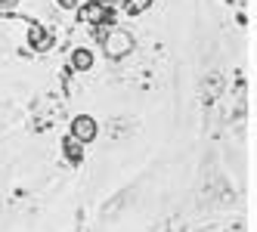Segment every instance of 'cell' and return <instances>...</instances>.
Listing matches in <instances>:
<instances>
[{
  "label": "cell",
  "mask_w": 257,
  "mask_h": 232,
  "mask_svg": "<svg viewBox=\"0 0 257 232\" xmlns=\"http://www.w3.org/2000/svg\"><path fill=\"white\" fill-rule=\"evenodd\" d=\"M96 41L102 44V53L108 59H124L127 53L134 50V34L121 25H99Z\"/></svg>",
  "instance_id": "1"
},
{
  "label": "cell",
  "mask_w": 257,
  "mask_h": 232,
  "mask_svg": "<svg viewBox=\"0 0 257 232\" xmlns=\"http://www.w3.org/2000/svg\"><path fill=\"white\" fill-rule=\"evenodd\" d=\"M78 10V19L84 22V25H112V19H115V10L108 7V4H99V0H84V4H78L75 7Z\"/></svg>",
  "instance_id": "2"
},
{
  "label": "cell",
  "mask_w": 257,
  "mask_h": 232,
  "mask_svg": "<svg viewBox=\"0 0 257 232\" xmlns=\"http://www.w3.org/2000/svg\"><path fill=\"white\" fill-rule=\"evenodd\" d=\"M96 133H99V124L90 115H78L75 121H71V136H75V139L90 142V139H96Z\"/></svg>",
  "instance_id": "3"
},
{
  "label": "cell",
  "mask_w": 257,
  "mask_h": 232,
  "mask_svg": "<svg viewBox=\"0 0 257 232\" xmlns=\"http://www.w3.org/2000/svg\"><path fill=\"white\" fill-rule=\"evenodd\" d=\"M28 47H31V50H38V53H47V50L53 47V34H50L44 25L31 22V25H28Z\"/></svg>",
  "instance_id": "4"
},
{
  "label": "cell",
  "mask_w": 257,
  "mask_h": 232,
  "mask_svg": "<svg viewBox=\"0 0 257 232\" xmlns=\"http://www.w3.org/2000/svg\"><path fill=\"white\" fill-rule=\"evenodd\" d=\"M62 152H65V158H68V164H81V161H84V142L75 139L71 133L62 139Z\"/></svg>",
  "instance_id": "5"
},
{
  "label": "cell",
  "mask_w": 257,
  "mask_h": 232,
  "mask_svg": "<svg viewBox=\"0 0 257 232\" xmlns=\"http://www.w3.org/2000/svg\"><path fill=\"white\" fill-rule=\"evenodd\" d=\"M71 65H75L78 71L93 68V53H90V50H75V53H71Z\"/></svg>",
  "instance_id": "6"
},
{
  "label": "cell",
  "mask_w": 257,
  "mask_h": 232,
  "mask_svg": "<svg viewBox=\"0 0 257 232\" xmlns=\"http://www.w3.org/2000/svg\"><path fill=\"white\" fill-rule=\"evenodd\" d=\"M121 7L131 13V16H137V13H143L146 7H152V0H121Z\"/></svg>",
  "instance_id": "7"
},
{
  "label": "cell",
  "mask_w": 257,
  "mask_h": 232,
  "mask_svg": "<svg viewBox=\"0 0 257 232\" xmlns=\"http://www.w3.org/2000/svg\"><path fill=\"white\" fill-rule=\"evenodd\" d=\"M81 4V0H59V7H65V10H75Z\"/></svg>",
  "instance_id": "8"
},
{
  "label": "cell",
  "mask_w": 257,
  "mask_h": 232,
  "mask_svg": "<svg viewBox=\"0 0 257 232\" xmlns=\"http://www.w3.org/2000/svg\"><path fill=\"white\" fill-rule=\"evenodd\" d=\"M16 4H19V0H0V10H13Z\"/></svg>",
  "instance_id": "9"
},
{
  "label": "cell",
  "mask_w": 257,
  "mask_h": 232,
  "mask_svg": "<svg viewBox=\"0 0 257 232\" xmlns=\"http://www.w3.org/2000/svg\"><path fill=\"white\" fill-rule=\"evenodd\" d=\"M99 4H108V7H115V4H121V0H99Z\"/></svg>",
  "instance_id": "10"
}]
</instances>
